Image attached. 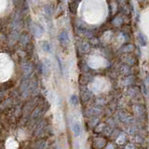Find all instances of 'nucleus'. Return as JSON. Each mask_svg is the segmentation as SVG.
<instances>
[{
  "label": "nucleus",
  "mask_w": 149,
  "mask_h": 149,
  "mask_svg": "<svg viewBox=\"0 0 149 149\" xmlns=\"http://www.w3.org/2000/svg\"><path fill=\"white\" fill-rule=\"evenodd\" d=\"M124 149H136V146L133 143H129L125 145V148Z\"/></svg>",
  "instance_id": "10"
},
{
  "label": "nucleus",
  "mask_w": 149,
  "mask_h": 149,
  "mask_svg": "<svg viewBox=\"0 0 149 149\" xmlns=\"http://www.w3.org/2000/svg\"><path fill=\"white\" fill-rule=\"evenodd\" d=\"M128 133H129L130 135H136V133H137L136 127H130V130H128Z\"/></svg>",
  "instance_id": "9"
},
{
  "label": "nucleus",
  "mask_w": 149,
  "mask_h": 149,
  "mask_svg": "<svg viewBox=\"0 0 149 149\" xmlns=\"http://www.w3.org/2000/svg\"><path fill=\"white\" fill-rule=\"evenodd\" d=\"M71 102H72L74 105H76L77 104H78V100H77L76 96H72V97H71Z\"/></svg>",
  "instance_id": "11"
},
{
  "label": "nucleus",
  "mask_w": 149,
  "mask_h": 149,
  "mask_svg": "<svg viewBox=\"0 0 149 149\" xmlns=\"http://www.w3.org/2000/svg\"><path fill=\"white\" fill-rule=\"evenodd\" d=\"M134 143H136L137 144L144 145V144L145 143V139L144 135H142V134H136V135H134Z\"/></svg>",
  "instance_id": "3"
},
{
  "label": "nucleus",
  "mask_w": 149,
  "mask_h": 149,
  "mask_svg": "<svg viewBox=\"0 0 149 149\" xmlns=\"http://www.w3.org/2000/svg\"><path fill=\"white\" fill-rule=\"evenodd\" d=\"M104 149H115V148H114V145H113V144H107V145H106Z\"/></svg>",
  "instance_id": "12"
},
{
  "label": "nucleus",
  "mask_w": 149,
  "mask_h": 149,
  "mask_svg": "<svg viewBox=\"0 0 149 149\" xmlns=\"http://www.w3.org/2000/svg\"><path fill=\"white\" fill-rule=\"evenodd\" d=\"M116 144L121 145V144H125L126 142H127V137H126L125 134L121 133L118 138H116Z\"/></svg>",
  "instance_id": "5"
},
{
  "label": "nucleus",
  "mask_w": 149,
  "mask_h": 149,
  "mask_svg": "<svg viewBox=\"0 0 149 149\" xmlns=\"http://www.w3.org/2000/svg\"><path fill=\"white\" fill-rule=\"evenodd\" d=\"M107 145V140L105 137L97 136L92 141V147L94 149H104Z\"/></svg>",
  "instance_id": "1"
},
{
  "label": "nucleus",
  "mask_w": 149,
  "mask_h": 149,
  "mask_svg": "<svg viewBox=\"0 0 149 149\" xmlns=\"http://www.w3.org/2000/svg\"><path fill=\"white\" fill-rule=\"evenodd\" d=\"M48 143L45 138H38L37 141L35 142L33 149H47Z\"/></svg>",
  "instance_id": "2"
},
{
  "label": "nucleus",
  "mask_w": 149,
  "mask_h": 149,
  "mask_svg": "<svg viewBox=\"0 0 149 149\" xmlns=\"http://www.w3.org/2000/svg\"><path fill=\"white\" fill-rule=\"evenodd\" d=\"M120 134H121V132H120L118 130H113V132H112L111 136H110V137H111L112 139L116 140V138H118V137L120 135Z\"/></svg>",
  "instance_id": "8"
},
{
  "label": "nucleus",
  "mask_w": 149,
  "mask_h": 149,
  "mask_svg": "<svg viewBox=\"0 0 149 149\" xmlns=\"http://www.w3.org/2000/svg\"><path fill=\"white\" fill-rule=\"evenodd\" d=\"M72 130H73V132L74 134V136H79L80 135V133H81V127L78 123H74L73 124V128H72Z\"/></svg>",
  "instance_id": "4"
},
{
  "label": "nucleus",
  "mask_w": 149,
  "mask_h": 149,
  "mask_svg": "<svg viewBox=\"0 0 149 149\" xmlns=\"http://www.w3.org/2000/svg\"><path fill=\"white\" fill-rule=\"evenodd\" d=\"M104 124H102V123H100V124H98L97 126H95V129H94V132L95 133H102L104 132Z\"/></svg>",
  "instance_id": "6"
},
{
  "label": "nucleus",
  "mask_w": 149,
  "mask_h": 149,
  "mask_svg": "<svg viewBox=\"0 0 149 149\" xmlns=\"http://www.w3.org/2000/svg\"><path fill=\"white\" fill-rule=\"evenodd\" d=\"M138 149H144V148H143V147H141V148H138Z\"/></svg>",
  "instance_id": "13"
},
{
  "label": "nucleus",
  "mask_w": 149,
  "mask_h": 149,
  "mask_svg": "<svg viewBox=\"0 0 149 149\" xmlns=\"http://www.w3.org/2000/svg\"><path fill=\"white\" fill-rule=\"evenodd\" d=\"M113 130H114L112 129V127H106L102 133H104L106 137H110V136H111L112 132H113Z\"/></svg>",
  "instance_id": "7"
}]
</instances>
